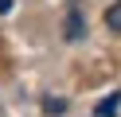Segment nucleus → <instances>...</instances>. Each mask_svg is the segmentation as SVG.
<instances>
[{
  "label": "nucleus",
  "instance_id": "f257e3e1",
  "mask_svg": "<svg viewBox=\"0 0 121 117\" xmlns=\"http://www.w3.org/2000/svg\"><path fill=\"white\" fill-rule=\"evenodd\" d=\"M86 35V20H82V4H70V16H66V39L78 43Z\"/></svg>",
  "mask_w": 121,
  "mask_h": 117
},
{
  "label": "nucleus",
  "instance_id": "f03ea898",
  "mask_svg": "<svg viewBox=\"0 0 121 117\" xmlns=\"http://www.w3.org/2000/svg\"><path fill=\"white\" fill-rule=\"evenodd\" d=\"M117 105H121V94H109V98H105L102 105H98V117H109V113H113Z\"/></svg>",
  "mask_w": 121,
  "mask_h": 117
},
{
  "label": "nucleus",
  "instance_id": "7ed1b4c3",
  "mask_svg": "<svg viewBox=\"0 0 121 117\" xmlns=\"http://www.w3.org/2000/svg\"><path fill=\"white\" fill-rule=\"evenodd\" d=\"M105 23H109L113 31H121V0H117V4L109 8V12H105Z\"/></svg>",
  "mask_w": 121,
  "mask_h": 117
},
{
  "label": "nucleus",
  "instance_id": "20e7f679",
  "mask_svg": "<svg viewBox=\"0 0 121 117\" xmlns=\"http://www.w3.org/2000/svg\"><path fill=\"white\" fill-rule=\"evenodd\" d=\"M63 109H66V105H63L59 98H51V101H47V113H63Z\"/></svg>",
  "mask_w": 121,
  "mask_h": 117
},
{
  "label": "nucleus",
  "instance_id": "39448f33",
  "mask_svg": "<svg viewBox=\"0 0 121 117\" xmlns=\"http://www.w3.org/2000/svg\"><path fill=\"white\" fill-rule=\"evenodd\" d=\"M0 12H12V0H0Z\"/></svg>",
  "mask_w": 121,
  "mask_h": 117
}]
</instances>
